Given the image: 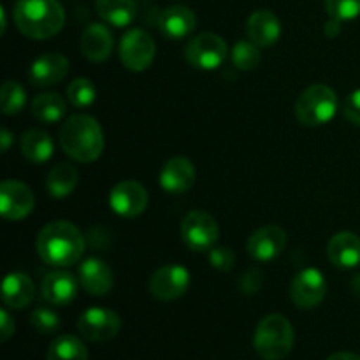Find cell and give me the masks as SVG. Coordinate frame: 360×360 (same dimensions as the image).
<instances>
[{
    "instance_id": "1",
    "label": "cell",
    "mask_w": 360,
    "mask_h": 360,
    "mask_svg": "<svg viewBox=\"0 0 360 360\" xmlns=\"http://www.w3.org/2000/svg\"><path fill=\"white\" fill-rule=\"evenodd\" d=\"M39 259L51 267H70L84 253V236L65 220L49 221L41 229L35 241Z\"/></svg>"
},
{
    "instance_id": "2",
    "label": "cell",
    "mask_w": 360,
    "mask_h": 360,
    "mask_svg": "<svg viewBox=\"0 0 360 360\" xmlns=\"http://www.w3.org/2000/svg\"><path fill=\"white\" fill-rule=\"evenodd\" d=\"M60 146L67 157L79 164L98 160L104 151V132L94 116L72 115L60 129Z\"/></svg>"
},
{
    "instance_id": "3",
    "label": "cell",
    "mask_w": 360,
    "mask_h": 360,
    "mask_svg": "<svg viewBox=\"0 0 360 360\" xmlns=\"http://www.w3.org/2000/svg\"><path fill=\"white\" fill-rule=\"evenodd\" d=\"M13 14L18 30L35 41L55 37L65 25V11L58 0H18Z\"/></svg>"
},
{
    "instance_id": "4",
    "label": "cell",
    "mask_w": 360,
    "mask_h": 360,
    "mask_svg": "<svg viewBox=\"0 0 360 360\" xmlns=\"http://www.w3.org/2000/svg\"><path fill=\"white\" fill-rule=\"evenodd\" d=\"M294 341L295 334L290 320L273 313L264 316L257 326L253 347L264 360H283L290 355Z\"/></svg>"
},
{
    "instance_id": "5",
    "label": "cell",
    "mask_w": 360,
    "mask_h": 360,
    "mask_svg": "<svg viewBox=\"0 0 360 360\" xmlns=\"http://www.w3.org/2000/svg\"><path fill=\"white\" fill-rule=\"evenodd\" d=\"M338 104V95L333 88L322 83L311 84L295 101V118L304 127L326 125L336 116Z\"/></svg>"
},
{
    "instance_id": "6",
    "label": "cell",
    "mask_w": 360,
    "mask_h": 360,
    "mask_svg": "<svg viewBox=\"0 0 360 360\" xmlns=\"http://www.w3.org/2000/svg\"><path fill=\"white\" fill-rule=\"evenodd\" d=\"M181 241L192 252H210L220 238L218 221L206 211H190L181 221Z\"/></svg>"
},
{
    "instance_id": "7",
    "label": "cell",
    "mask_w": 360,
    "mask_h": 360,
    "mask_svg": "<svg viewBox=\"0 0 360 360\" xmlns=\"http://www.w3.org/2000/svg\"><path fill=\"white\" fill-rule=\"evenodd\" d=\"M227 42L217 34L204 32L195 35L185 48V60L199 70H214L227 60Z\"/></svg>"
},
{
    "instance_id": "8",
    "label": "cell",
    "mask_w": 360,
    "mask_h": 360,
    "mask_svg": "<svg viewBox=\"0 0 360 360\" xmlns=\"http://www.w3.org/2000/svg\"><path fill=\"white\" fill-rule=\"evenodd\" d=\"M155 55H157V44L143 28H132L122 37L120 60L125 69L132 72H144L151 67Z\"/></svg>"
},
{
    "instance_id": "9",
    "label": "cell",
    "mask_w": 360,
    "mask_h": 360,
    "mask_svg": "<svg viewBox=\"0 0 360 360\" xmlns=\"http://www.w3.org/2000/svg\"><path fill=\"white\" fill-rule=\"evenodd\" d=\"M122 329V320L118 313L105 308H90L81 313L77 320V330L81 338L91 343H104L115 340Z\"/></svg>"
},
{
    "instance_id": "10",
    "label": "cell",
    "mask_w": 360,
    "mask_h": 360,
    "mask_svg": "<svg viewBox=\"0 0 360 360\" xmlns=\"http://www.w3.org/2000/svg\"><path fill=\"white\" fill-rule=\"evenodd\" d=\"M327 294V281L322 271L315 267L302 269L290 283V299L297 308L313 309L322 304Z\"/></svg>"
},
{
    "instance_id": "11",
    "label": "cell",
    "mask_w": 360,
    "mask_h": 360,
    "mask_svg": "<svg viewBox=\"0 0 360 360\" xmlns=\"http://www.w3.org/2000/svg\"><path fill=\"white\" fill-rule=\"evenodd\" d=\"M148 287L150 294L158 301H176L188 290L190 273L178 264H167L151 274Z\"/></svg>"
},
{
    "instance_id": "12",
    "label": "cell",
    "mask_w": 360,
    "mask_h": 360,
    "mask_svg": "<svg viewBox=\"0 0 360 360\" xmlns=\"http://www.w3.org/2000/svg\"><path fill=\"white\" fill-rule=\"evenodd\" d=\"M146 188L134 179H123L116 183L109 192V206L118 217L122 218H137L143 214L148 207Z\"/></svg>"
},
{
    "instance_id": "13",
    "label": "cell",
    "mask_w": 360,
    "mask_h": 360,
    "mask_svg": "<svg viewBox=\"0 0 360 360\" xmlns=\"http://www.w3.org/2000/svg\"><path fill=\"white\" fill-rule=\"evenodd\" d=\"M34 192L25 183L6 179L0 185V211L9 221H20L34 211Z\"/></svg>"
},
{
    "instance_id": "14",
    "label": "cell",
    "mask_w": 360,
    "mask_h": 360,
    "mask_svg": "<svg viewBox=\"0 0 360 360\" xmlns=\"http://www.w3.org/2000/svg\"><path fill=\"white\" fill-rule=\"evenodd\" d=\"M287 246V232L278 225H264L250 236L246 243L248 255L255 262H271L283 253Z\"/></svg>"
},
{
    "instance_id": "15",
    "label": "cell",
    "mask_w": 360,
    "mask_h": 360,
    "mask_svg": "<svg viewBox=\"0 0 360 360\" xmlns=\"http://www.w3.org/2000/svg\"><path fill=\"white\" fill-rule=\"evenodd\" d=\"M69 60L60 53H44L28 67V81L37 88H48L65 79Z\"/></svg>"
},
{
    "instance_id": "16",
    "label": "cell",
    "mask_w": 360,
    "mask_h": 360,
    "mask_svg": "<svg viewBox=\"0 0 360 360\" xmlns=\"http://www.w3.org/2000/svg\"><path fill=\"white\" fill-rule=\"evenodd\" d=\"M197 172L192 162L185 157H174L167 160L162 167L158 181L164 192L174 193V195H181L192 190L195 185Z\"/></svg>"
},
{
    "instance_id": "17",
    "label": "cell",
    "mask_w": 360,
    "mask_h": 360,
    "mask_svg": "<svg viewBox=\"0 0 360 360\" xmlns=\"http://www.w3.org/2000/svg\"><path fill=\"white\" fill-rule=\"evenodd\" d=\"M79 283L67 271H53L41 281V297L51 306H67L77 297Z\"/></svg>"
},
{
    "instance_id": "18",
    "label": "cell",
    "mask_w": 360,
    "mask_h": 360,
    "mask_svg": "<svg viewBox=\"0 0 360 360\" xmlns=\"http://www.w3.org/2000/svg\"><path fill=\"white\" fill-rule=\"evenodd\" d=\"M197 27V16L190 7L172 6L162 11L158 16V28L171 41H181L188 37Z\"/></svg>"
},
{
    "instance_id": "19",
    "label": "cell",
    "mask_w": 360,
    "mask_h": 360,
    "mask_svg": "<svg viewBox=\"0 0 360 360\" xmlns=\"http://www.w3.org/2000/svg\"><path fill=\"white\" fill-rule=\"evenodd\" d=\"M79 283L90 295H105L115 287V274L104 260L91 257L81 262Z\"/></svg>"
},
{
    "instance_id": "20",
    "label": "cell",
    "mask_w": 360,
    "mask_h": 360,
    "mask_svg": "<svg viewBox=\"0 0 360 360\" xmlns=\"http://www.w3.org/2000/svg\"><path fill=\"white\" fill-rule=\"evenodd\" d=\"M112 46H115V39L108 25L91 23L84 28L81 35V53L90 62H105L111 56Z\"/></svg>"
},
{
    "instance_id": "21",
    "label": "cell",
    "mask_w": 360,
    "mask_h": 360,
    "mask_svg": "<svg viewBox=\"0 0 360 360\" xmlns=\"http://www.w3.org/2000/svg\"><path fill=\"white\" fill-rule=\"evenodd\" d=\"M327 257L340 269H354L360 264V236L355 232H338L327 245Z\"/></svg>"
},
{
    "instance_id": "22",
    "label": "cell",
    "mask_w": 360,
    "mask_h": 360,
    "mask_svg": "<svg viewBox=\"0 0 360 360\" xmlns=\"http://www.w3.org/2000/svg\"><path fill=\"white\" fill-rule=\"evenodd\" d=\"M246 34H248L250 41L259 46V48H269V46L276 44L278 39H280L281 21L271 11H255L248 18Z\"/></svg>"
},
{
    "instance_id": "23",
    "label": "cell",
    "mask_w": 360,
    "mask_h": 360,
    "mask_svg": "<svg viewBox=\"0 0 360 360\" xmlns=\"http://www.w3.org/2000/svg\"><path fill=\"white\" fill-rule=\"evenodd\" d=\"M35 287L23 273H9L2 283V301L11 309H23L34 301Z\"/></svg>"
},
{
    "instance_id": "24",
    "label": "cell",
    "mask_w": 360,
    "mask_h": 360,
    "mask_svg": "<svg viewBox=\"0 0 360 360\" xmlns=\"http://www.w3.org/2000/svg\"><path fill=\"white\" fill-rule=\"evenodd\" d=\"M53 151H55V143L44 130H27L21 137V153L32 164H44L53 157Z\"/></svg>"
},
{
    "instance_id": "25",
    "label": "cell",
    "mask_w": 360,
    "mask_h": 360,
    "mask_svg": "<svg viewBox=\"0 0 360 360\" xmlns=\"http://www.w3.org/2000/svg\"><path fill=\"white\" fill-rule=\"evenodd\" d=\"M77 181H79L77 169L62 162L56 164L46 176V190L53 199H65L76 190Z\"/></svg>"
},
{
    "instance_id": "26",
    "label": "cell",
    "mask_w": 360,
    "mask_h": 360,
    "mask_svg": "<svg viewBox=\"0 0 360 360\" xmlns=\"http://www.w3.org/2000/svg\"><path fill=\"white\" fill-rule=\"evenodd\" d=\"M95 7L98 16L116 28L129 27L137 14L134 0H95Z\"/></svg>"
},
{
    "instance_id": "27",
    "label": "cell",
    "mask_w": 360,
    "mask_h": 360,
    "mask_svg": "<svg viewBox=\"0 0 360 360\" xmlns=\"http://www.w3.org/2000/svg\"><path fill=\"white\" fill-rule=\"evenodd\" d=\"M32 115L42 123H58L67 112V102L58 94H41L32 101Z\"/></svg>"
},
{
    "instance_id": "28",
    "label": "cell",
    "mask_w": 360,
    "mask_h": 360,
    "mask_svg": "<svg viewBox=\"0 0 360 360\" xmlns=\"http://www.w3.org/2000/svg\"><path fill=\"white\" fill-rule=\"evenodd\" d=\"M48 360H88V350L79 338L63 334L49 345Z\"/></svg>"
},
{
    "instance_id": "29",
    "label": "cell",
    "mask_w": 360,
    "mask_h": 360,
    "mask_svg": "<svg viewBox=\"0 0 360 360\" xmlns=\"http://www.w3.org/2000/svg\"><path fill=\"white\" fill-rule=\"evenodd\" d=\"M67 98L77 109L88 108L97 98V88L88 77H76L67 86Z\"/></svg>"
},
{
    "instance_id": "30",
    "label": "cell",
    "mask_w": 360,
    "mask_h": 360,
    "mask_svg": "<svg viewBox=\"0 0 360 360\" xmlns=\"http://www.w3.org/2000/svg\"><path fill=\"white\" fill-rule=\"evenodd\" d=\"M0 101H2V112L7 116H14L21 112V109L27 104V94L25 88L18 81L7 79L2 84L0 91Z\"/></svg>"
},
{
    "instance_id": "31",
    "label": "cell",
    "mask_w": 360,
    "mask_h": 360,
    "mask_svg": "<svg viewBox=\"0 0 360 360\" xmlns=\"http://www.w3.org/2000/svg\"><path fill=\"white\" fill-rule=\"evenodd\" d=\"M231 58L236 69L253 70L259 67L262 55H260L259 46L253 44L252 41H239L236 42L234 48H232Z\"/></svg>"
},
{
    "instance_id": "32",
    "label": "cell",
    "mask_w": 360,
    "mask_h": 360,
    "mask_svg": "<svg viewBox=\"0 0 360 360\" xmlns=\"http://www.w3.org/2000/svg\"><path fill=\"white\" fill-rule=\"evenodd\" d=\"M30 323L39 334H53L60 329V326H62L60 316L56 315V311H53L51 308H42V306L32 311Z\"/></svg>"
},
{
    "instance_id": "33",
    "label": "cell",
    "mask_w": 360,
    "mask_h": 360,
    "mask_svg": "<svg viewBox=\"0 0 360 360\" xmlns=\"http://www.w3.org/2000/svg\"><path fill=\"white\" fill-rule=\"evenodd\" d=\"M326 11L334 20H355L360 16V0H326Z\"/></svg>"
},
{
    "instance_id": "34",
    "label": "cell",
    "mask_w": 360,
    "mask_h": 360,
    "mask_svg": "<svg viewBox=\"0 0 360 360\" xmlns=\"http://www.w3.org/2000/svg\"><path fill=\"white\" fill-rule=\"evenodd\" d=\"M211 267H214L217 271H231L234 267L236 255L229 246H213L210 250V255H207Z\"/></svg>"
},
{
    "instance_id": "35",
    "label": "cell",
    "mask_w": 360,
    "mask_h": 360,
    "mask_svg": "<svg viewBox=\"0 0 360 360\" xmlns=\"http://www.w3.org/2000/svg\"><path fill=\"white\" fill-rule=\"evenodd\" d=\"M262 285H264V274H262V271L257 269V267L246 271V273L243 274L241 281H239V287H241V290L248 295L257 294V292L262 288Z\"/></svg>"
},
{
    "instance_id": "36",
    "label": "cell",
    "mask_w": 360,
    "mask_h": 360,
    "mask_svg": "<svg viewBox=\"0 0 360 360\" xmlns=\"http://www.w3.org/2000/svg\"><path fill=\"white\" fill-rule=\"evenodd\" d=\"M343 112L348 122L360 127V88L348 95L343 105Z\"/></svg>"
},
{
    "instance_id": "37",
    "label": "cell",
    "mask_w": 360,
    "mask_h": 360,
    "mask_svg": "<svg viewBox=\"0 0 360 360\" xmlns=\"http://www.w3.org/2000/svg\"><path fill=\"white\" fill-rule=\"evenodd\" d=\"M14 330H16L14 320L11 319V315L6 309H2V311H0V340H2V343H6V341L13 336Z\"/></svg>"
},
{
    "instance_id": "38",
    "label": "cell",
    "mask_w": 360,
    "mask_h": 360,
    "mask_svg": "<svg viewBox=\"0 0 360 360\" xmlns=\"http://www.w3.org/2000/svg\"><path fill=\"white\" fill-rule=\"evenodd\" d=\"M341 23H343V21L330 18V20L326 23V27H323V34H326L329 39L338 37V35L341 34Z\"/></svg>"
},
{
    "instance_id": "39",
    "label": "cell",
    "mask_w": 360,
    "mask_h": 360,
    "mask_svg": "<svg viewBox=\"0 0 360 360\" xmlns=\"http://www.w3.org/2000/svg\"><path fill=\"white\" fill-rule=\"evenodd\" d=\"M0 144H2L4 153H6V151L11 148V144H13V134H11L7 129H2V132H0Z\"/></svg>"
},
{
    "instance_id": "40",
    "label": "cell",
    "mask_w": 360,
    "mask_h": 360,
    "mask_svg": "<svg viewBox=\"0 0 360 360\" xmlns=\"http://www.w3.org/2000/svg\"><path fill=\"white\" fill-rule=\"evenodd\" d=\"M327 360H360L357 354H352V352H338L333 354Z\"/></svg>"
},
{
    "instance_id": "41",
    "label": "cell",
    "mask_w": 360,
    "mask_h": 360,
    "mask_svg": "<svg viewBox=\"0 0 360 360\" xmlns=\"http://www.w3.org/2000/svg\"><path fill=\"white\" fill-rule=\"evenodd\" d=\"M350 288H352V292H354L355 297H359V299H360V273H359V274H355V276L352 278V281H350Z\"/></svg>"
},
{
    "instance_id": "42",
    "label": "cell",
    "mask_w": 360,
    "mask_h": 360,
    "mask_svg": "<svg viewBox=\"0 0 360 360\" xmlns=\"http://www.w3.org/2000/svg\"><path fill=\"white\" fill-rule=\"evenodd\" d=\"M0 14H2V34H6V27H7V20H6V9H0Z\"/></svg>"
}]
</instances>
